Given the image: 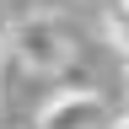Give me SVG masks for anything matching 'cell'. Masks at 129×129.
<instances>
[{
	"label": "cell",
	"mask_w": 129,
	"mask_h": 129,
	"mask_svg": "<svg viewBox=\"0 0 129 129\" xmlns=\"http://www.w3.org/2000/svg\"><path fill=\"white\" fill-rule=\"evenodd\" d=\"M11 54L27 64L32 75H54L64 59H70V43H64V27L54 16H22L11 27Z\"/></svg>",
	"instance_id": "cell-1"
},
{
	"label": "cell",
	"mask_w": 129,
	"mask_h": 129,
	"mask_svg": "<svg viewBox=\"0 0 129 129\" xmlns=\"http://www.w3.org/2000/svg\"><path fill=\"white\" fill-rule=\"evenodd\" d=\"M108 102L97 91H64L38 113V129H108Z\"/></svg>",
	"instance_id": "cell-2"
},
{
	"label": "cell",
	"mask_w": 129,
	"mask_h": 129,
	"mask_svg": "<svg viewBox=\"0 0 129 129\" xmlns=\"http://www.w3.org/2000/svg\"><path fill=\"white\" fill-rule=\"evenodd\" d=\"M108 27H113V43L129 54V0H118V6L108 11Z\"/></svg>",
	"instance_id": "cell-3"
},
{
	"label": "cell",
	"mask_w": 129,
	"mask_h": 129,
	"mask_svg": "<svg viewBox=\"0 0 129 129\" xmlns=\"http://www.w3.org/2000/svg\"><path fill=\"white\" fill-rule=\"evenodd\" d=\"M108 129H129V118H113V124H108Z\"/></svg>",
	"instance_id": "cell-4"
},
{
	"label": "cell",
	"mask_w": 129,
	"mask_h": 129,
	"mask_svg": "<svg viewBox=\"0 0 129 129\" xmlns=\"http://www.w3.org/2000/svg\"><path fill=\"white\" fill-rule=\"evenodd\" d=\"M124 86H129V81H124Z\"/></svg>",
	"instance_id": "cell-5"
}]
</instances>
